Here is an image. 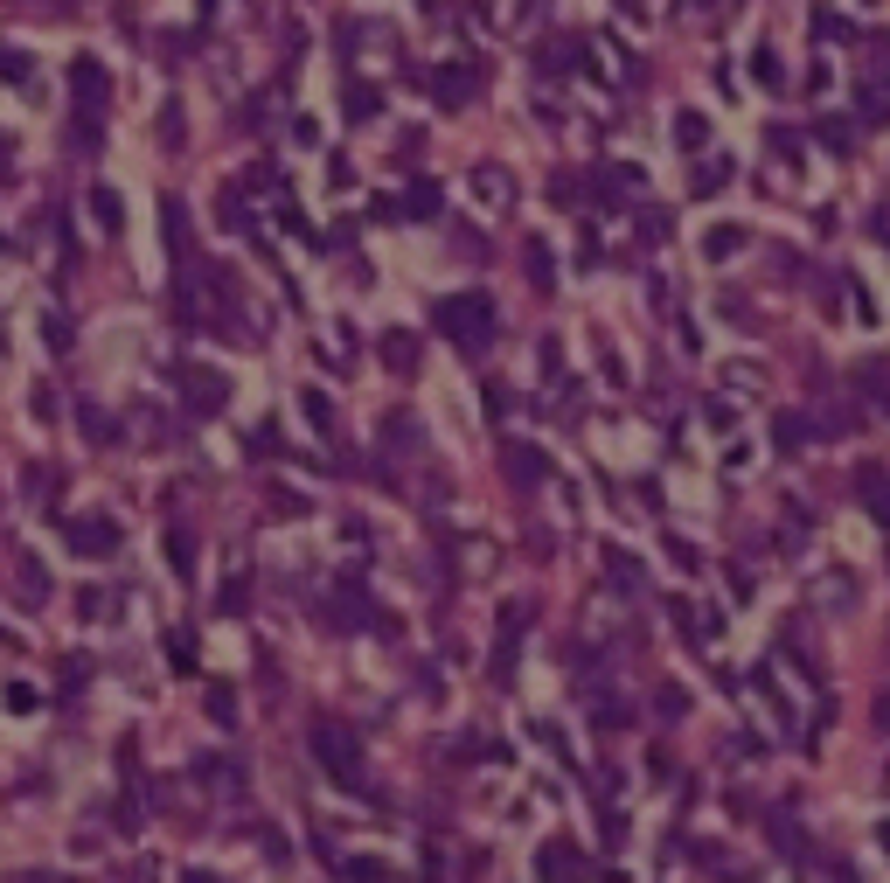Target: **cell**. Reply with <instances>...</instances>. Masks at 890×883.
I'll return each instance as SVG.
<instances>
[{
	"label": "cell",
	"mask_w": 890,
	"mask_h": 883,
	"mask_svg": "<svg viewBox=\"0 0 890 883\" xmlns=\"http://www.w3.org/2000/svg\"><path fill=\"white\" fill-rule=\"evenodd\" d=\"M70 543L77 550H105V543H119V529L112 522H70Z\"/></svg>",
	"instance_id": "obj_1"
},
{
	"label": "cell",
	"mask_w": 890,
	"mask_h": 883,
	"mask_svg": "<svg viewBox=\"0 0 890 883\" xmlns=\"http://www.w3.org/2000/svg\"><path fill=\"white\" fill-rule=\"evenodd\" d=\"M70 84H77V91H84V98H98V91H105V77H98V70H91V63H77V70H70Z\"/></svg>",
	"instance_id": "obj_2"
}]
</instances>
